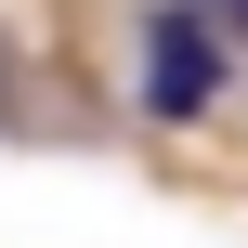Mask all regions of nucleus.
Wrapping results in <instances>:
<instances>
[{
    "instance_id": "nucleus-2",
    "label": "nucleus",
    "mask_w": 248,
    "mask_h": 248,
    "mask_svg": "<svg viewBox=\"0 0 248 248\" xmlns=\"http://www.w3.org/2000/svg\"><path fill=\"white\" fill-rule=\"evenodd\" d=\"M196 13H222V26H235V39H248V0H196Z\"/></svg>"
},
{
    "instance_id": "nucleus-1",
    "label": "nucleus",
    "mask_w": 248,
    "mask_h": 248,
    "mask_svg": "<svg viewBox=\"0 0 248 248\" xmlns=\"http://www.w3.org/2000/svg\"><path fill=\"white\" fill-rule=\"evenodd\" d=\"M222 105V39L196 26V0H170V13H144V118H170V131H196Z\"/></svg>"
}]
</instances>
